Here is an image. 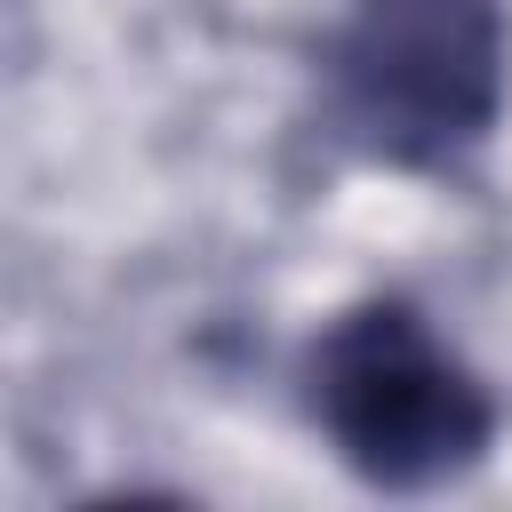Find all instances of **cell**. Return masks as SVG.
<instances>
[{"label":"cell","mask_w":512,"mask_h":512,"mask_svg":"<svg viewBox=\"0 0 512 512\" xmlns=\"http://www.w3.org/2000/svg\"><path fill=\"white\" fill-rule=\"evenodd\" d=\"M328 88L384 160H448L504 104V16L496 0H352Z\"/></svg>","instance_id":"obj_2"},{"label":"cell","mask_w":512,"mask_h":512,"mask_svg":"<svg viewBox=\"0 0 512 512\" xmlns=\"http://www.w3.org/2000/svg\"><path fill=\"white\" fill-rule=\"evenodd\" d=\"M304 384H312V416L336 440V456L368 488H392V496L472 472L496 440L488 384L400 296H368L336 312L312 336Z\"/></svg>","instance_id":"obj_1"}]
</instances>
